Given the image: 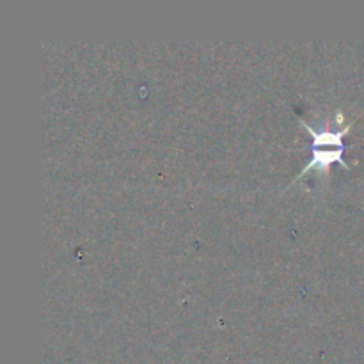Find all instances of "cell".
Returning a JSON list of instances; mask_svg holds the SVG:
<instances>
[{
    "mask_svg": "<svg viewBox=\"0 0 364 364\" xmlns=\"http://www.w3.org/2000/svg\"><path fill=\"white\" fill-rule=\"evenodd\" d=\"M306 128H308L309 132H311L313 135V144H323V146H340L341 144V137H343L345 134L348 132V128H345L343 132H316L313 130V128H309L308 124H306ZM341 153H343V149H329V151H320V149H315L313 151V159L311 162H309V166L306 167L304 171H302V174L308 173L311 167H329V164L333 162V160H338V162L343 164V159H341Z\"/></svg>",
    "mask_w": 364,
    "mask_h": 364,
    "instance_id": "cell-1",
    "label": "cell"
}]
</instances>
